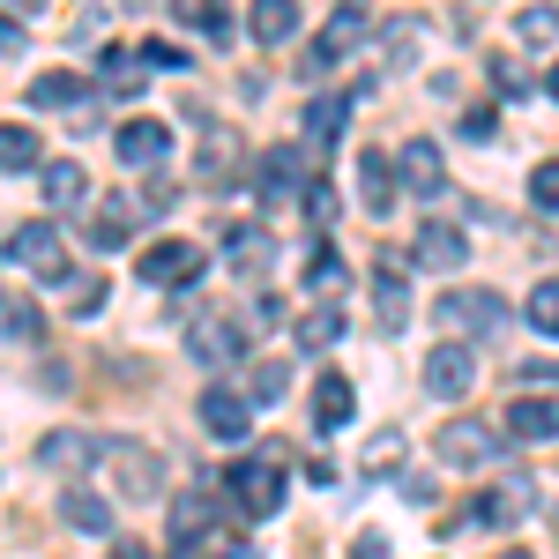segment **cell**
<instances>
[{
    "instance_id": "cell-30",
    "label": "cell",
    "mask_w": 559,
    "mask_h": 559,
    "mask_svg": "<svg viewBox=\"0 0 559 559\" xmlns=\"http://www.w3.org/2000/svg\"><path fill=\"white\" fill-rule=\"evenodd\" d=\"M60 515L75 522V530H90V537H105V530H112V508H105L97 492H83V485H75V492H60Z\"/></svg>"
},
{
    "instance_id": "cell-42",
    "label": "cell",
    "mask_w": 559,
    "mask_h": 559,
    "mask_svg": "<svg viewBox=\"0 0 559 559\" xmlns=\"http://www.w3.org/2000/svg\"><path fill=\"white\" fill-rule=\"evenodd\" d=\"M202 552H210V559H261V545H247L239 530H216V537L202 545Z\"/></svg>"
},
{
    "instance_id": "cell-16",
    "label": "cell",
    "mask_w": 559,
    "mask_h": 559,
    "mask_svg": "<svg viewBox=\"0 0 559 559\" xmlns=\"http://www.w3.org/2000/svg\"><path fill=\"white\" fill-rule=\"evenodd\" d=\"M403 269H411L403 254H388L381 269H373V321H381V336H403V329H411V292H403Z\"/></svg>"
},
{
    "instance_id": "cell-12",
    "label": "cell",
    "mask_w": 559,
    "mask_h": 559,
    "mask_svg": "<svg viewBox=\"0 0 559 559\" xmlns=\"http://www.w3.org/2000/svg\"><path fill=\"white\" fill-rule=\"evenodd\" d=\"M411 247H418V269H440V276H455V269L471 261V239H463V224H448V216H426Z\"/></svg>"
},
{
    "instance_id": "cell-20",
    "label": "cell",
    "mask_w": 559,
    "mask_h": 559,
    "mask_svg": "<svg viewBox=\"0 0 559 559\" xmlns=\"http://www.w3.org/2000/svg\"><path fill=\"white\" fill-rule=\"evenodd\" d=\"M202 537H216V500L210 492H179L173 500V552H202Z\"/></svg>"
},
{
    "instance_id": "cell-41",
    "label": "cell",
    "mask_w": 559,
    "mask_h": 559,
    "mask_svg": "<svg viewBox=\"0 0 559 559\" xmlns=\"http://www.w3.org/2000/svg\"><path fill=\"white\" fill-rule=\"evenodd\" d=\"M530 202H537V210H559V157L530 173Z\"/></svg>"
},
{
    "instance_id": "cell-36",
    "label": "cell",
    "mask_w": 559,
    "mask_h": 559,
    "mask_svg": "<svg viewBox=\"0 0 559 559\" xmlns=\"http://www.w3.org/2000/svg\"><path fill=\"white\" fill-rule=\"evenodd\" d=\"M306 292H313V299H336V292H344V261L329 254V247L306 261Z\"/></svg>"
},
{
    "instance_id": "cell-18",
    "label": "cell",
    "mask_w": 559,
    "mask_h": 559,
    "mask_svg": "<svg viewBox=\"0 0 559 559\" xmlns=\"http://www.w3.org/2000/svg\"><path fill=\"white\" fill-rule=\"evenodd\" d=\"M358 202H366V216H395V202H403V187H395V157H381V150H358Z\"/></svg>"
},
{
    "instance_id": "cell-3",
    "label": "cell",
    "mask_w": 559,
    "mask_h": 559,
    "mask_svg": "<svg viewBox=\"0 0 559 559\" xmlns=\"http://www.w3.org/2000/svg\"><path fill=\"white\" fill-rule=\"evenodd\" d=\"M105 471L120 485V500H157L165 492V455L142 440H105Z\"/></svg>"
},
{
    "instance_id": "cell-15",
    "label": "cell",
    "mask_w": 559,
    "mask_h": 559,
    "mask_svg": "<svg viewBox=\"0 0 559 559\" xmlns=\"http://www.w3.org/2000/svg\"><path fill=\"white\" fill-rule=\"evenodd\" d=\"M187 350H194L202 366H239V358H247V329L224 321V313H202V321L187 329Z\"/></svg>"
},
{
    "instance_id": "cell-22",
    "label": "cell",
    "mask_w": 559,
    "mask_h": 559,
    "mask_svg": "<svg viewBox=\"0 0 559 559\" xmlns=\"http://www.w3.org/2000/svg\"><path fill=\"white\" fill-rule=\"evenodd\" d=\"M134 231V194H112V202H97V216H90V247L97 254H120Z\"/></svg>"
},
{
    "instance_id": "cell-26",
    "label": "cell",
    "mask_w": 559,
    "mask_h": 559,
    "mask_svg": "<svg viewBox=\"0 0 559 559\" xmlns=\"http://www.w3.org/2000/svg\"><path fill=\"white\" fill-rule=\"evenodd\" d=\"M269 254H276V239H269V231H254V224H231V231H224V261H231L239 276L269 269Z\"/></svg>"
},
{
    "instance_id": "cell-6",
    "label": "cell",
    "mask_w": 559,
    "mask_h": 559,
    "mask_svg": "<svg viewBox=\"0 0 559 559\" xmlns=\"http://www.w3.org/2000/svg\"><path fill=\"white\" fill-rule=\"evenodd\" d=\"M299 187H313V179H306V150L299 142H269L261 165H254V194L261 202H292Z\"/></svg>"
},
{
    "instance_id": "cell-55",
    "label": "cell",
    "mask_w": 559,
    "mask_h": 559,
    "mask_svg": "<svg viewBox=\"0 0 559 559\" xmlns=\"http://www.w3.org/2000/svg\"><path fill=\"white\" fill-rule=\"evenodd\" d=\"M0 306H8V292H0Z\"/></svg>"
},
{
    "instance_id": "cell-13",
    "label": "cell",
    "mask_w": 559,
    "mask_h": 559,
    "mask_svg": "<svg viewBox=\"0 0 559 559\" xmlns=\"http://www.w3.org/2000/svg\"><path fill=\"white\" fill-rule=\"evenodd\" d=\"M440 321L463 329V336H500L508 306H500V292H448V299H440Z\"/></svg>"
},
{
    "instance_id": "cell-23",
    "label": "cell",
    "mask_w": 559,
    "mask_h": 559,
    "mask_svg": "<svg viewBox=\"0 0 559 559\" xmlns=\"http://www.w3.org/2000/svg\"><path fill=\"white\" fill-rule=\"evenodd\" d=\"M350 411H358L350 381H344V373H321V381H313V432H336V426H350Z\"/></svg>"
},
{
    "instance_id": "cell-46",
    "label": "cell",
    "mask_w": 559,
    "mask_h": 559,
    "mask_svg": "<svg viewBox=\"0 0 559 559\" xmlns=\"http://www.w3.org/2000/svg\"><path fill=\"white\" fill-rule=\"evenodd\" d=\"M0 329H8V336H15V344H38V313H31V306H23V313H8V321H0Z\"/></svg>"
},
{
    "instance_id": "cell-38",
    "label": "cell",
    "mask_w": 559,
    "mask_h": 559,
    "mask_svg": "<svg viewBox=\"0 0 559 559\" xmlns=\"http://www.w3.org/2000/svg\"><path fill=\"white\" fill-rule=\"evenodd\" d=\"M173 202H179L173 179H142L134 187V216H173Z\"/></svg>"
},
{
    "instance_id": "cell-5",
    "label": "cell",
    "mask_w": 559,
    "mask_h": 559,
    "mask_svg": "<svg viewBox=\"0 0 559 559\" xmlns=\"http://www.w3.org/2000/svg\"><path fill=\"white\" fill-rule=\"evenodd\" d=\"M112 157H120L128 173H150V179H157V165L173 157V128H165V120H150V112H134V120H120V128H112Z\"/></svg>"
},
{
    "instance_id": "cell-39",
    "label": "cell",
    "mask_w": 559,
    "mask_h": 559,
    "mask_svg": "<svg viewBox=\"0 0 559 559\" xmlns=\"http://www.w3.org/2000/svg\"><path fill=\"white\" fill-rule=\"evenodd\" d=\"M284 388H292V373H284V366H254V373H247V403H261V411H269Z\"/></svg>"
},
{
    "instance_id": "cell-50",
    "label": "cell",
    "mask_w": 559,
    "mask_h": 559,
    "mask_svg": "<svg viewBox=\"0 0 559 559\" xmlns=\"http://www.w3.org/2000/svg\"><path fill=\"white\" fill-rule=\"evenodd\" d=\"M463 134L471 142H492V112H463Z\"/></svg>"
},
{
    "instance_id": "cell-35",
    "label": "cell",
    "mask_w": 559,
    "mask_h": 559,
    "mask_svg": "<svg viewBox=\"0 0 559 559\" xmlns=\"http://www.w3.org/2000/svg\"><path fill=\"white\" fill-rule=\"evenodd\" d=\"M358 463H366V471H373V477H395V471H403V432H373Z\"/></svg>"
},
{
    "instance_id": "cell-53",
    "label": "cell",
    "mask_w": 559,
    "mask_h": 559,
    "mask_svg": "<svg viewBox=\"0 0 559 559\" xmlns=\"http://www.w3.org/2000/svg\"><path fill=\"white\" fill-rule=\"evenodd\" d=\"M120 559H142V545H120Z\"/></svg>"
},
{
    "instance_id": "cell-33",
    "label": "cell",
    "mask_w": 559,
    "mask_h": 559,
    "mask_svg": "<svg viewBox=\"0 0 559 559\" xmlns=\"http://www.w3.org/2000/svg\"><path fill=\"white\" fill-rule=\"evenodd\" d=\"M134 68H142V52L105 45V52H97V90H134Z\"/></svg>"
},
{
    "instance_id": "cell-10",
    "label": "cell",
    "mask_w": 559,
    "mask_h": 559,
    "mask_svg": "<svg viewBox=\"0 0 559 559\" xmlns=\"http://www.w3.org/2000/svg\"><path fill=\"white\" fill-rule=\"evenodd\" d=\"M432 448H440V463H448V471H485V463L500 455V432L477 426V418H455V426H440Z\"/></svg>"
},
{
    "instance_id": "cell-17",
    "label": "cell",
    "mask_w": 559,
    "mask_h": 559,
    "mask_svg": "<svg viewBox=\"0 0 559 559\" xmlns=\"http://www.w3.org/2000/svg\"><path fill=\"white\" fill-rule=\"evenodd\" d=\"M231 173H239V128L202 120V142H194V179H202V187H231Z\"/></svg>"
},
{
    "instance_id": "cell-21",
    "label": "cell",
    "mask_w": 559,
    "mask_h": 559,
    "mask_svg": "<svg viewBox=\"0 0 559 559\" xmlns=\"http://www.w3.org/2000/svg\"><path fill=\"white\" fill-rule=\"evenodd\" d=\"M38 179H45V202H52V210H83L90 202L83 157H52V165H38Z\"/></svg>"
},
{
    "instance_id": "cell-29",
    "label": "cell",
    "mask_w": 559,
    "mask_h": 559,
    "mask_svg": "<svg viewBox=\"0 0 559 559\" xmlns=\"http://www.w3.org/2000/svg\"><path fill=\"white\" fill-rule=\"evenodd\" d=\"M292 336H299V350L344 344V313H336V306H321V313H299V321H292Z\"/></svg>"
},
{
    "instance_id": "cell-9",
    "label": "cell",
    "mask_w": 559,
    "mask_h": 559,
    "mask_svg": "<svg viewBox=\"0 0 559 559\" xmlns=\"http://www.w3.org/2000/svg\"><path fill=\"white\" fill-rule=\"evenodd\" d=\"M500 440H515V448H545V440H559V395H515L508 418H500Z\"/></svg>"
},
{
    "instance_id": "cell-28",
    "label": "cell",
    "mask_w": 559,
    "mask_h": 559,
    "mask_svg": "<svg viewBox=\"0 0 559 559\" xmlns=\"http://www.w3.org/2000/svg\"><path fill=\"white\" fill-rule=\"evenodd\" d=\"M344 105L350 97H313V105H306V150H329V142H336V134H344Z\"/></svg>"
},
{
    "instance_id": "cell-44",
    "label": "cell",
    "mask_w": 559,
    "mask_h": 559,
    "mask_svg": "<svg viewBox=\"0 0 559 559\" xmlns=\"http://www.w3.org/2000/svg\"><path fill=\"white\" fill-rule=\"evenodd\" d=\"M68 313H75V321L105 313V284H97V276H83V284H75V306H68Z\"/></svg>"
},
{
    "instance_id": "cell-4",
    "label": "cell",
    "mask_w": 559,
    "mask_h": 559,
    "mask_svg": "<svg viewBox=\"0 0 559 559\" xmlns=\"http://www.w3.org/2000/svg\"><path fill=\"white\" fill-rule=\"evenodd\" d=\"M366 38H373V15H366V8H336V15H329V31L306 45L299 75H306V83H321V75H329V68L344 60L350 45H366Z\"/></svg>"
},
{
    "instance_id": "cell-27",
    "label": "cell",
    "mask_w": 559,
    "mask_h": 559,
    "mask_svg": "<svg viewBox=\"0 0 559 559\" xmlns=\"http://www.w3.org/2000/svg\"><path fill=\"white\" fill-rule=\"evenodd\" d=\"M373 45H381V68H411V60H418V45H426V23H418V15H403V23L373 31Z\"/></svg>"
},
{
    "instance_id": "cell-32",
    "label": "cell",
    "mask_w": 559,
    "mask_h": 559,
    "mask_svg": "<svg viewBox=\"0 0 559 559\" xmlns=\"http://www.w3.org/2000/svg\"><path fill=\"white\" fill-rule=\"evenodd\" d=\"M75 97H83V75L60 68V75H38V83H31V112H60V105H75Z\"/></svg>"
},
{
    "instance_id": "cell-45",
    "label": "cell",
    "mask_w": 559,
    "mask_h": 559,
    "mask_svg": "<svg viewBox=\"0 0 559 559\" xmlns=\"http://www.w3.org/2000/svg\"><path fill=\"white\" fill-rule=\"evenodd\" d=\"M142 60H150V68H187V52H179L173 38H142Z\"/></svg>"
},
{
    "instance_id": "cell-8",
    "label": "cell",
    "mask_w": 559,
    "mask_h": 559,
    "mask_svg": "<svg viewBox=\"0 0 559 559\" xmlns=\"http://www.w3.org/2000/svg\"><path fill=\"white\" fill-rule=\"evenodd\" d=\"M530 508H537V477L508 471L500 485H485V492H477V508H471L463 522H492V530H508V522H522Z\"/></svg>"
},
{
    "instance_id": "cell-47",
    "label": "cell",
    "mask_w": 559,
    "mask_h": 559,
    "mask_svg": "<svg viewBox=\"0 0 559 559\" xmlns=\"http://www.w3.org/2000/svg\"><path fill=\"white\" fill-rule=\"evenodd\" d=\"M247 321H254V329H276V321H284V299H276V292H261V299H254V313H247Z\"/></svg>"
},
{
    "instance_id": "cell-51",
    "label": "cell",
    "mask_w": 559,
    "mask_h": 559,
    "mask_svg": "<svg viewBox=\"0 0 559 559\" xmlns=\"http://www.w3.org/2000/svg\"><path fill=\"white\" fill-rule=\"evenodd\" d=\"M0 52H23V23H8V15H0Z\"/></svg>"
},
{
    "instance_id": "cell-25",
    "label": "cell",
    "mask_w": 559,
    "mask_h": 559,
    "mask_svg": "<svg viewBox=\"0 0 559 559\" xmlns=\"http://www.w3.org/2000/svg\"><path fill=\"white\" fill-rule=\"evenodd\" d=\"M247 38H254V45H284V38H299V0H261L254 15H247Z\"/></svg>"
},
{
    "instance_id": "cell-7",
    "label": "cell",
    "mask_w": 559,
    "mask_h": 559,
    "mask_svg": "<svg viewBox=\"0 0 559 559\" xmlns=\"http://www.w3.org/2000/svg\"><path fill=\"white\" fill-rule=\"evenodd\" d=\"M202 247L194 239H157V247H142V284H157V292H179V284H194L202 276Z\"/></svg>"
},
{
    "instance_id": "cell-49",
    "label": "cell",
    "mask_w": 559,
    "mask_h": 559,
    "mask_svg": "<svg viewBox=\"0 0 559 559\" xmlns=\"http://www.w3.org/2000/svg\"><path fill=\"white\" fill-rule=\"evenodd\" d=\"M515 373H522V381H559V366H552V358H522Z\"/></svg>"
},
{
    "instance_id": "cell-11",
    "label": "cell",
    "mask_w": 559,
    "mask_h": 559,
    "mask_svg": "<svg viewBox=\"0 0 559 559\" xmlns=\"http://www.w3.org/2000/svg\"><path fill=\"white\" fill-rule=\"evenodd\" d=\"M426 388L440 395V403H463L477 388V350L471 344H432L426 350Z\"/></svg>"
},
{
    "instance_id": "cell-14",
    "label": "cell",
    "mask_w": 559,
    "mask_h": 559,
    "mask_svg": "<svg viewBox=\"0 0 559 559\" xmlns=\"http://www.w3.org/2000/svg\"><path fill=\"white\" fill-rule=\"evenodd\" d=\"M395 179H403V194H418V202H440V187H448V165H440V142H403V157H395Z\"/></svg>"
},
{
    "instance_id": "cell-34",
    "label": "cell",
    "mask_w": 559,
    "mask_h": 559,
    "mask_svg": "<svg viewBox=\"0 0 559 559\" xmlns=\"http://www.w3.org/2000/svg\"><path fill=\"white\" fill-rule=\"evenodd\" d=\"M522 321H530L537 336H559V284H552V276H545V284L530 292V306H522Z\"/></svg>"
},
{
    "instance_id": "cell-52",
    "label": "cell",
    "mask_w": 559,
    "mask_h": 559,
    "mask_svg": "<svg viewBox=\"0 0 559 559\" xmlns=\"http://www.w3.org/2000/svg\"><path fill=\"white\" fill-rule=\"evenodd\" d=\"M545 90H552V97H559V60H552V75H545Z\"/></svg>"
},
{
    "instance_id": "cell-48",
    "label": "cell",
    "mask_w": 559,
    "mask_h": 559,
    "mask_svg": "<svg viewBox=\"0 0 559 559\" xmlns=\"http://www.w3.org/2000/svg\"><path fill=\"white\" fill-rule=\"evenodd\" d=\"M350 559H388V537H381V530H366V537L350 545Z\"/></svg>"
},
{
    "instance_id": "cell-40",
    "label": "cell",
    "mask_w": 559,
    "mask_h": 559,
    "mask_svg": "<svg viewBox=\"0 0 559 559\" xmlns=\"http://www.w3.org/2000/svg\"><path fill=\"white\" fill-rule=\"evenodd\" d=\"M179 23H187V31H202L210 45H231V15H216V8H179Z\"/></svg>"
},
{
    "instance_id": "cell-31",
    "label": "cell",
    "mask_w": 559,
    "mask_h": 559,
    "mask_svg": "<svg viewBox=\"0 0 559 559\" xmlns=\"http://www.w3.org/2000/svg\"><path fill=\"white\" fill-rule=\"evenodd\" d=\"M31 165H38V128L8 120L0 128V173H31Z\"/></svg>"
},
{
    "instance_id": "cell-43",
    "label": "cell",
    "mask_w": 559,
    "mask_h": 559,
    "mask_svg": "<svg viewBox=\"0 0 559 559\" xmlns=\"http://www.w3.org/2000/svg\"><path fill=\"white\" fill-rule=\"evenodd\" d=\"M336 210H344V202L329 194V179H313V187H306V216H313V224H336Z\"/></svg>"
},
{
    "instance_id": "cell-24",
    "label": "cell",
    "mask_w": 559,
    "mask_h": 559,
    "mask_svg": "<svg viewBox=\"0 0 559 559\" xmlns=\"http://www.w3.org/2000/svg\"><path fill=\"white\" fill-rule=\"evenodd\" d=\"M45 471H90V463H105V440H90V432H52L38 448Z\"/></svg>"
},
{
    "instance_id": "cell-2",
    "label": "cell",
    "mask_w": 559,
    "mask_h": 559,
    "mask_svg": "<svg viewBox=\"0 0 559 559\" xmlns=\"http://www.w3.org/2000/svg\"><path fill=\"white\" fill-rule=\"evenodd\" d=\"M0 254L15 261V269H31V276H45V284H68V239H60V224H52V216L15 224Z\"/></svg>"
},
{
    "instance_id": "cell-54",
    "label": "cell",
    "mask_w": 559,
    "mask_h": 559,
    "mask_svg": "<svg viewBox=\"0 0 559 559\" xmlns=\"http://www.w3.org/2000/svg\"><path fill=\"white\" fill-rule=\"evenodd\" d=\"M500 559H537V552H500Z\"/></svg>"
},
{
    "instance_id": "cell-37",
    "label": "cell",
    "mask_w": 559,
    "mask_h": 559,
    "mask_svg": "<svg viewBox=\"0 0 559 559\" xmlns=\"http://www.w3.org/2000/svg\"><path fill=\"white\" fill-rule=\"evenodd\" d=\"M515 38L522 45H559V8H522V15H515Z\"/></svg>"
},
{
    "instance_id": "cell-1",
    "label": "cell",
    "mask_w": 559,
    "mask_h": 559,
    "mask_svg": "<svg viewBox=\"0 0 559 559\" xmlns=\"http://www.w3.org/2000/svg\"><path fill=\"white\" fill-rule=\"evenodd\" d=\"M231 508L239 515H284V448H261V455H239L231 463Z\"/></svg>"
},
{
    "instance_id": "cell-19",
    "label": "cell",
    "mask_w": 559,
    "mask_h": 559,
    "mask_svg": "<svg viewBox=\"0 0 559 559\" xmlns=\"http://www.w3.org/2000/svg\"><path fill=\"white\" fill-rule=\"evenodd\" d=\"M247 426H254V403L239 388H202V432L210 440H247Z\"/></svg>"
}]
</instances>
